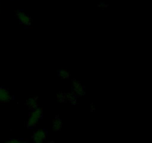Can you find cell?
I'll use <instances>...</instances> for the list:
<instances>
[{"mask_svg": "<svg viewBox=\"0 0 152 143\" xmlns=\"http://www.w3.org/2000/svg\"><path fill=\"white\" fill-rule=\"evenodd\" d=\"M72 89L73 92L76 95L82 96L85 94V88L80 81L77 80H73L72 81Z\"/></svg>", "mask_w": 152, "mask_h": 143, "instance_id": "3", "label": "cell"}, {"mask_svg": "<svg viewBox=\"0 0 152 143\" xmlns=\"http://www.w3.org/2000/svg\"><path fill=\"white\" fill-rule=\"evenodd\" d=\"M43 114L42 109L37 107V108L34 109V111L31 113V115L30 116L29 119H28V122H27V126L28 128H33V127L36 126L37 123H38L39 120L42 118Z\"/></svg>", "mask_w": 152, "mask_h": 143, "instance_id": "1", "label": "cell"}, {"mask_svg": "<svg viewBox=\"0 0 152 143\" xmlns=\"http://www.w3.org/2000/svg\"><path fill=\"white\" fill-rule=\"evenodd\" d=\"M12 99V95L7 89L4 87H0V101L6 103Z\"/></svg>", "mask_w": 152, "mask_h": 143, "instance_id": "5", "label": "cell"}, {"mask_svg": "<svg viewBox=\"0 0 152 143\" xmlns=\"http://www.w3.org/2000/svg\"><path fill=\"white\" fill-rule=\"evenodd\" d=\"M57 99L60 102H66V93L64 92H59L57 94Z\"/></svg>", "mask_w": 152, "mask_h": 143, "instance_id": "10", "label": "cell"}, {"mask_svg": "<svg viewBox=\"0 0 152 143\" xmlns=\"http://www.w3.org/2000/svg\"><path fill=\"white\" fill-rule=\"evenodd\" d=\"M25 104L31 109H33V110L37 108L38 107V100H37V98H29V99L26 101Z\"/></svg>", "mask_w": 152, "mask_h": 143, "instance_id": "7", "label": "cell"}, {"mask_svg": "<svg viewBox=\"0 0 152 143\" xmlns=\"http://www.w3.org/2000/svg\"><path fill=\"white\" fill-rule=\"evenodd\" d=\"M66 101L73 104H76V102H77V95L74 92L66 93Z\"/></svg>", "mask_w": 152, "mask_h": 143, "instance_id": "8", "label": "cell"}, {"mask_svg": "<svg viewBox=\"0 0 152 143\" xmlns=\"http://www.w3.org/2000/svg\"><path fill=\"white\" fill-rule=\"evenodd\" d=\"M49 143H55V142H53V141H51V142H50Z\"/></svg>", "mask_w": 152, "mask_h": 143, "instance_id": "15", "label": "cell"}, {"mask_svg": "<svg viewBox=\"0 0 152 143\" xmlns=\"http://www.w3.org/2000/svg\"><path fill=\"white\" fill-rule=\"evenodd\" d=\"M62 122L60 118L58 116L55 117V119L53 121V128L55 131H59L62 129Z\"/></svg>", "mask_w": 152, "mask_h": 143, "instance_id": "6", "label": "cell"}, {"mask_svg": "<svg viewBox=\"0 0 152 143\" xmlns=\"http://www.w3.org/2000/svg\"><path fill=\"white\" fill-rule=\"evenodd\" d=\"M46 137H47L46 131L43 129H39L34 134L33 139L35 143H43V142L46 139Z\"/></svg>", "mask_w": 152, "mask_h": 143, "instance_id": "4", "label": "cell"}, {"mask_svg": "<svg viewBox=\"0 0 152 143\" xmlns=\"http://www.w3.org/2000/svg\"><path fill=\"white\" fill-rule=\"evenodd\" d=\"M21 143H28V142L26 141H24V142H21Z\"/></svg>", "mask_w": 152, "mask_h": 143, "instance_id": "14", "label": "cell"}, {"mask_svg": "<svg viewBox=\"0 0 152 143\" xmlns=\"http://www.w3.org/2000/svg\"><path fill=\"white\" fill-rule=\"evenodd\" d=\"M91 111H94L95 110V107H94V106L93 105V104H91Z\"/></svg>", "mask_w": 152, "mask_h": 143, "instance_id": "13", "label": "cell"}, {"mask_svg": "<svg viewBox=\"0 0 152 143\" xmlns=\"http://www.w3.org/2000/svg\"><path fill=\"white\" fill-rule=\"evenodd\" d=\"M16 16L21 24L25 26H30L31 25V17L23 10H19L16 13Z\"/></svg>", "mask_w": 152, "mask_h": 143, "instance_id": "2", "label": "cell"}, {"mask_svg": "<svg viewBox=\"0 0 152 143\" xmlns=\"http://www.w3.org/2000/svg\"><path fill=\"white\" fill-rule=\"evenodd\" d=\"M58 74H59V77L62 79H68L69 78L70 74L65 69H61L59 70V72H58Z\"/></svg>", "mask_w": 152, "mask_h": 143, "instance_id": "9", "label": "cell"}, {"mask_svg": "<svg viewBox=\"0 0 152 143\" xmlns=\"http://www.w3.org/2000/svg\"><path fill=\"white\" fill-rule=\"evenodd\" d=\"M98 7H102V8H105V7H108V4H105V3H101V4H98Z\"/></svg>", "mask_w": 152, "mask_h": 143, "instance_id": "12", "label": "cell"}, {"mask_svg": "<svg viewBox=\"0 0 152 143\" xmlns=\"http://www.w3.org/2000/svg\"><path fill=\"white\" fill-rule=\"evenodd\" d=\"M5 143H21V141L19 139H10L9 141L6 142Z\"/></svg>", "mask_w": 152, "mask_h": 143, "instance_id": "11", "label": "cell"}]
</instances>
